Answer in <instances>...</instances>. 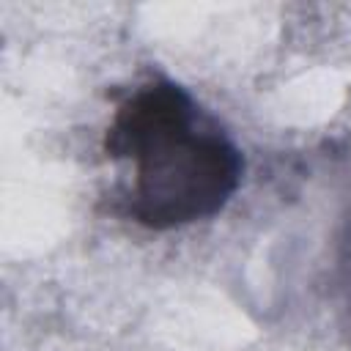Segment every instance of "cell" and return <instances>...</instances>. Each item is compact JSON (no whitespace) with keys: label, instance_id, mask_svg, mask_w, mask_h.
<instances>
[{"label":"cell","instance_id":"1","mask_svg":"<svg viewBox=\"0 0 351 351\" xmlns=\"http://www.w3.org/2000/svg\"><path fill=\"white\" fill-rule=\"evenodd\" d=\"M104 154L123 167L121 211L151 230L208 219L236 195L244 156L228 132L173 80L154 77L112 112Z\"/></svg>","mask_w":351,"mask_h":351}]
</instances>
